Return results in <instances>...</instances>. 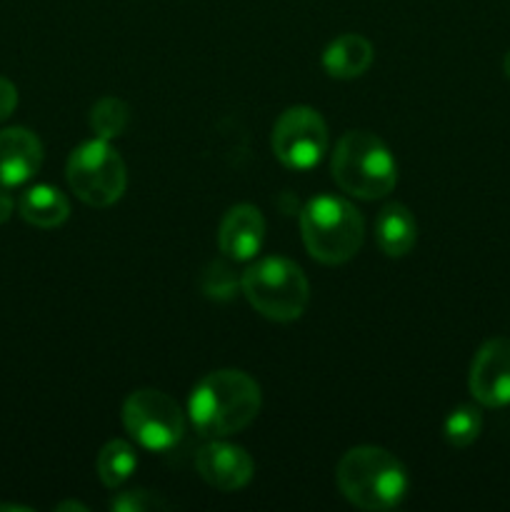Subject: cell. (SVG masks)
Masks as SVG:
<instances>
[{"label": "cell", "mask_w": 510, "mask_h": 512, "mask_svg": "<svg viewBox=\"0 0 510 512\" xmlns=\"http://www.w3.org/2000/svg\"><path fill=\"white\" fill-rule=\"evenodd\" d=\"M165 508H168V500H163L158 493H150V490L143 488L125 490V493H118L110 500V510L115 512H150Z\"/></svg>", "instance_id": "obj_19"}, {"label": "cell", "mask_w": 510, "mask_h": 512, "mask_svg": "<svg viewBox=\"0 0 510 512\" xmlns=\"http://www.w3.org/2000/svg\"><path fill=\"white\" fill-rule=\"evenodd\" d=\"M330 168L335 183L360 200L385 198L398 183L393 153L378 135L365 130H350L338 140Z\"/></svg>", "instance_id": "obj_3"}, {"label": "cell", "mask_w": 510, "mask_h": 512, "mask_svg": "<svg viewBox=\"0 0 510 512\" xmlns=\"http://www.w3.org/2000/svg\"><path fill=\"white\" fill-rule=\"evenodd\" d=\"M55 510H58V512H63V510H80V512H85L88 508H85V505H80V503H73V500H68V503L55 505Z\"/></svg>", "instance_id": "obj_23"}, {"label": "cell", "mask_w": 510, "mask_h": 512, "mask_svg": "<svg viewBox=\"0 0 510 512\" xmlns=\"http://www.w3.org/2000/svg\"><path fill=\"white\" fill-rule=\"evenodd\" d=\"M128 123L130 108L120 98H100L90 110V128L103 140H113L123 135Z\"/></svg>", "instance_id": "obj_17"}, {"label": "cell", "mask_w": 510, "mask_h": 512, "mask_svg": "<svg viewBox=\"0 0 510 512\" xmlns=\"http://www.w3.org/2000/svg\"><path fill=\"white\" fill-rule=\"evenodd\" d=\"M468 388L485 408L510 405V340L493 338L475 353Z\"/></svg>", "instance_id": "obj_9"}, {"label": "cell", "mask_w": 510, "mask_h": 512, "mask_svg": "<svg viewBox=\"0 0 510 512\" xmlns=\"http://www.w3.org/2000/svg\"><path fill=\"white\" fill-rule=\"evenodd\" d=\"M0 512H30V508H23V505H3V503H0Z\"/></svg>", "instance_id": "obj_24"}, {"label": "cell", "mask_w": 510, "mask_h": 512, "mask_svg": "<svg viewBox=\"0 0 510 512\" xmlns=\"http://www.w3.org/2000/svg\"><path fill=\"white\" fill-rule=\"evenodd\" d=\"M195 468L205 483L223 493H235V490L245 488L255 473L253 458L240 445L223 443L218 438L198 450Z\"/></svg>", "instance_id": "obj_10"}, {"label": "cell", "mask_w": 510, "mask_h": 512, "mask_svg": "<svg viewBox=\"0 0 510 512\" xmlns=\"http://www.w3.org/2000/svg\"><path fill=\"white\" fill-rule=\"evenodd\" d=\"M480 428H483V418H480L478 410L473 405H460L445 418L443 433L453 448H468L478 440Z\"/></svg>", "instance_id": "obj_18"}, {"label": "cell", "mask_w": 510, "mask_h": 512, "mask_svg": "<svg viewBox=\"0 0 510 512\" xmlns=\"http://www.w3.org/2000/svg\"><path fill=\"white\" fill-rule=\"evenodd\" d=\"M305 250L323 265L348 263L363 245V218L358 210L335 195L308 200L300 213Z\"/></svg>", "instance_id": "obj_4"}, {"label": "cell", "mask_w": 510, "mask_h": 512, "mask_svg": "<svg viewBox=\"0 0 510 512\" xmlns=\"http://www.w3.org/2000/svg\"><path fill=\"white\" fill-rule=\"evenodd\" d=\"M65 175H68V185L75 198L93 208H108L118 203L128 185L123 158L103 138L78 145L70 153Z\"/></svg>", "instance_id": "obj_6"}, {"label": "cell", "mask_w": 510, "mask_h": 512, "mask_svg": "<svg viewBox=\"0 0 510 512\" xmlns=\"http://www.w3.org/2000/svg\"><path fill=\"white\" fill-rule=\"evenodd\" d=\"M338 488L355 508L368 512L393 510L408 493V470L393 453L375 445H358L340 458L335 470Z\"/></svg>", "instance_id": "obj_2"}, {"label": "cell", "mask_w": 510, "mask_h": 512, "mask_svg": "<svg viewBox=\"0 0 510 512\" xmlns=\"http://www.w3.org/2000/svg\"><path fill=\"white\" fill-rule=\"evenodd\" d=\"M15 108H18V90L10 80L0 78V123L8 120L15 113Z\"/></svg>", "instance_id": "obj_21"}, {"label": "cell", "mask_w": 510, "mask_h": 512, "mask_svg": "<svg viewBox=\"0 0 510 512\" xmlns=\"http://www.w3.org/2000/svg\"><path fill=\"white\" fill-rule=\"evenodd\" d=\"M43 165V145L25 128L0 130V185L18 188L28 183Z\"/></svg>", "instance_id": "obj_11"}, {"label": "cell", "mask_w": 510, "mask_h": 512, "mask_svg": "<svg viewBox=\"0 0 510 512\" xmlns=\"http://www.w3.org/2000/svg\"><path fill=\"white\" fill-rule=\"evenodd\" d=\"M375 240L388 258H403L418 240V223L403 203H388L375 220Z\"/></svg>", "instance_id": "obj_13"}, {"label": "cell", "mask_w": 510, "mask_h": 512, "mask_svg": "<svg viewBox=\"0 0 510 512\" xmlns=\"http://www.w3.org/2000/svg\"><path fill=\"white\" fill-rule=\"evenodd\" d=\"M260 388L243 370H215L193 388L188 400L190 423L203 438H228L255 420Z\"/></svg>", "instance_id": "obj_1"}, {"label": "cell", "mask_w": 510, "mask_h": 512, "mask_svg": "<svg viewBox=\"0 0 510 512\" xmlns=\"http://www.w3.org/2000/svg\"><path fill=\"white\" fill-rule=\"evenodd\" d=\"M503 70H505V75H508V78H510V50H508V53H505V60H503Z\"/></svg>", "instance_id": "obj_25"}, {"label": "cell", "mask_w": 510, "mask_h": 512, "mask_svg": "<svg viewBox=\"0 0 510 512\" xmlns=\"http://www.w3.org/2000/svg\"><path fill=\"white\" fill-rule=\"evenodd\" d=\"M123 425L130 438L150 453L175 448L185 433L178 403L160 390H135L123 405Z\"/></svg>", "instance_id": "obj_7"}, {"label": "cell", "mask_w": 510, "mask_h": 512, "mask_svg": "<svg viewBox=\"0 0 510 512\" xmlns=\"http://www.w3.org/2000/svg\"><path fill=\"white\" fill-rule=\"evenodd\" d=\"M13 210H15V203H13V198H10L8 188H3V185H0V225L8 223L10 215H13Z\"/></svg>", "instance_id": "obj_22"}, {"label": "cell", "mask_w": 510, "mask_h": 512, "mask_svg": "<svg viewBox=\"0 0 510 512\" xmlns=\"http://www.w3.org/2000/svg\"><path fill=\"white\" fill-rule=\"evenodd\" d=\"M273 153L285 168L310 170L328 153V125L320 118L318 110L308 105H293L273 128Z\"/></svg>", "instance_id": "obj_8"}, {"label": "cell", "mask_w": 510, "mask_h": 512, "mask_svg": "<svg viewBox=\"0 0 510 512\" xmlns=\"http://www.w3.org/2000/svg\"><path fill=\"white\" fill-rule=\"evenodd\" d=\"M373 63V45L363 35H340L325 48L323 68L330 78L353 80L360 78Z\"/></svg>", "instance_id": "obj_14"}, {"label": "cell", "mask_w": 510, "mask_h": 512, "mask_svg": "<svg viewBox=\"0 0 510 512\" xmlns=\"http://www.w3.org/2000/svg\"><path fill=\"white\" fill-rule=\"evenodd\" d=\"M135 468H138V455H135L133 445H128L125 440L105 443L103 450L98 453V460H95L100 483L110 490L120 488L135 473Z\"/></svg>", "instance_id": "obj_16"}, {"label": "cell", "mask_w": 510, "mask_h": 512, "mask_svg": "<svg viewBox=\"0 0 510 512\" xmlns=\"http://www.w3.org/2000/svg\"><path fill=\"white\" fill-rule=\"evenodd\" d=\"M18 213L25 223L48 230L58 228L68 220L70 203L53 185H35V188H28L20 195Z\"/></svg>", "instance_id": "obj_15"}, {"label": "cell", "mask_w": 510, "mask_h": 512, "mask_svg": "<svg viewBox=\"0 0 510 512\" xmlns=\"http://www.w3.org/2000/svg\"><path fill=\"white\" fill-rule=\"evenodd\" d=\"M248 303L263 318L275 323H290L305 313L310 300V285L300 265L288 258H263L250 265L240 278Z\"/></svg>", "instance_id": "obj_5"}, {"label": "cell", "mask_w": 510, "mask_h": 512, "mask_svg": "<svg viewBox=\"0 0 510 512\" xmlns=\"http://www.w3.org/2000/svg\"><path fill=\"white\" fill-rule=\"evenodd\" d=\"M200 288H203V293L208 295V298L228 300L230 295L235 293V288H238V280H235L233 270H230L228 265L213 263L205 270L203 278H200Z\"/></svg>", "instance_id": "obj_20"}, {"label": "cell", "mask_w": 510, "mask_h": 512, "mask_svg": "<svg viewBox=\"0 0 510 512\" xmlns=\"http://www.w3.org/2000/svg\"><path fill=\"white\" fill-rule=\"evenodd\" d=\"M265 238V220L255 205L240 203L225 213L223 223L218 230V245L220 253L225 258L235 260H250L260 253V245Z\"/></svg>", "instance_id": "obj_12"}]
</instances>
